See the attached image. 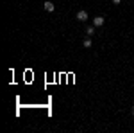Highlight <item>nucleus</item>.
Here are the masks:
<instances>
[{
	"label": "nucleus",
	"mask_w": 134,
	"mask_h": 133,
	"mask_svg": "<svg viewBox=\"0 0 134 133\" xmlns=\"http://www.w3.org/2000/svg\"><path fill=\"white\" fill-rule=\"evenodd\" d=\"M104 23H105V18H104V16H95V18H93V25H95V27H102Z\"/></svg>",
	"instance_id": "f257e3e1"
},
{
	"label": "nucleus",
	"mask_w": 134,
	"mask_h": 133,
	"mask_svg": "<svg viewBox=\"0 0 134 133\" xmlns=\"http://www.w3.org/2000/svg\"><path fill=\"white\" fill-rule=\"evenodd\" d=\"M77 20H79V22H86V20H88V13H86L84 9H81L79 13H77Z\"/></svg>",
	"instance_id": "f03ea898"
},
{
	"label": "nucleus",
	"mask_w": 134,
	"mask_h": 133,
	"mask_svg": "<svg viewBox=\"0 0 134 133\" xmlns=\"http://www.w3.org/2000/svg\"><path fill=\"white\" fill-rule=\"evenodd\" d=\"M43 7H45V11H48V13H54V9H55V7H54V4H52L50 0H47V2L43 4Z\"/></svg>",
	"instance_id": "7ed1b4c3"
},
{
	"label": "nucleus",
	"mask_w": 134,
	"mask_h": 133,
	"mask_svg": "<svg viewBox=\"0 0 134 133\" xmlns=\"http://www.w3.org/2000/svg\"><path fill=\"white\" fill-rule=\"evenodd\" d=\"M95 31H97V27H95V25L86 27V34H88V36H93V34H95Z\"/></svg>",
	"instance_id": "20e7f679"
},
{
	"label": "nucleus",
	"mask_w": 134,
	"mask_h": 133,
	"mask_svg": "<svg viewBox=\"0 0 134 133\" xmlns=\"http://www.w3.org/2000/svg\"><path fill=\"white\" fill-rule=\"evenodd\" d=\"M82 45L86 47V49H90V47H91V40H90V36H88V38H86V40L82 41Z\"/></svg>",
	"instance_id": "39448f33"
},
{
	"label": "nucleus",
	"mask_w": 134,
	"mask_h": 133,
	"mask_svg": "<svg viewBox=\"0 0 134 133\" xmlns=\"http://www.w3.org/2000/svg\"><path fill=\"white\" fill-rule=\"evenodd\" d=\"M111 2H113L114 6H118V4H120V2H122V0H111Z\"/></svg>",
	"instance_id": "423d86ee"
},
{
	"label": "nucleus",
	"mask_w": 134,
	"mask_h": 133,
	"mask_svg": "<svg viewBox=\"0 0 134 133\" xmlns=\"http://www.w3.org/2000/svg\"><path fill=\"white\" fill-rule=\"evenodd\" d=\"M131 113H132V115H134V106H132V108H131Z\"/></svg>",
	"instance_id": "0eeeda50"
}]
</instances>
